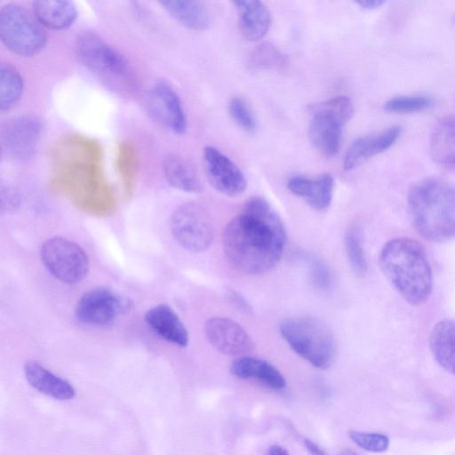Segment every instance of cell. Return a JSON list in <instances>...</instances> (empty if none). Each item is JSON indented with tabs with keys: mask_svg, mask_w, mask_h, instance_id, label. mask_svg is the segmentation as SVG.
I'll use <instances>...</instances> for the list:
<instances>
[{
	"mask_svg": "<svg viewBox=\"0 0 455 455\" xmlns=\"http://www.w3.org/2000/svg\"><path fill=\"white\" fill-rule=\"evenodd\" d=\"M286 243L283 223L263 198L253 197L226 226L223 248L230 264L248 275H260L280 261Z\"/></svg>",
	"mask_w": 455,
	"mask_h": 455,
	"instance_id": "6da1fadb",
	"label": "cell"
},
{
	"mask_svg": "<svg viewBox=\"0 0 455 455\" xmlns=\"http://www.w3.org/2000/svg\"><path fill=\"white\" fill-rule=\"evenodd\" d=\"M409 214L426 240L443 243L455 238V186L435 178L414 184L407 198Z\"/></svg>",
	"mask_w": 455,
	"mask_h": 455,
	"instance_id": "7a4b0ae2",
	"label": "cell"
},
{
	"mask_svg": "<svg viewBox=\"0 0 455 455\" xmlns=\"http://www.w3.org/2000/svg\"><path fill=\"white\" fill-rule=\"evenodd\" d=\"M380 267L399 294L411 305L429 297L432 270L424 249L416 241L400 237L388 241L379 254Z\"/></svg>",
	"mask_w": 455,
	"mask_h": 455,
	"instance_id": "3957f363",
	"label": "cell"
},
{
	"mask_svg": "<svg viewBox=\"0 0 455 455\" xmlns=\"http://www.w3.org/2000/svg\"><path fill=\"white\" fill-rule=\"evenodd\" d=\"M280 332L291 349L318 369L334 362L337 345L329 327L317 318L295 317L285 320Z\"/></svg>",
	"mask_w": 455,
	"mask_h": 455,
	"instance_id": "277c9868",
	"label": "cell"
},
{
	"mask_svg": "<svg viewBox=\"0 0 455 455\" xmlns=\"http://www.w3.org/2000/svg\"><path fill=\"white\" fill-rule=\"evenodd\" d=\"M353 111L352 101L347 96H337L312 107L309 139L322 155L333 157L339 153L344 124Z\"/></svg>",
	"mask_w": 455,
	"mask_h": 455,
	"instance_id": "5b68a950",
	"label": "cell"
},
{
	"mask_svg": "<svg viewBox=\"0 0 455 455\" xmlns=\"http://www.w3.org/2000/svg\"><path fill=\"white\" fill-rule=\"evenodd\" d=\"M0 37L13 53L30 57L46 44L44 26L34 14L17 4H6L0 9Z\"/></svg>",
	"mask_w": 455,
	"mask_h": 455,
	"instance_id": "8992f818",
	"label": "cell"
},
{
	"mask_svg": "<svg viewBox=\"0 0 455 455\" xmlns=\"http://www.w3.org/2000/svg\"><path fill=\"white\" fill-rule=\"evenodd\" d=\"M75 50L79 60L108 83L118 84L128 78L126 60L95 33H80L75 43Z\"/></svg>",
	"mask_w": 455,
	"mask_h": 455,
	"instance_id": "52a82bcc",
	"label": "cell"
},
{
	"mask_svg": "<svg viewBox=\"0 0 455 455\" xmlns=\"http://www.w3.org/2000/svg\"><path fill=\"white\" fill-rule=\"evenodd\" d=\"M40 255L46 269L62 283H78L88 273L85 251L68 239L57 236L46 240L41 246Z\"/></svg>",
	"mask_w": 455,
	"mask_h": 455,
	"instance_id": "ba28073f",
	"label": "cell"
},
{
	"mask_svg": "<svg viewBox=\"0 0 455 455\" xmlns=\"http://www.w3.org/2000/svg\"><path fill=\"white\" fill-rule=\"evenodd\" d=\"M170 228L180 246L192 252L205 251L213 239L209 215L196 203L180 205L171 216Z\"/></svg>",
	"mask_w": 455,
	"mask_h": 455,
	"instance_id": "9c48e42d",
	"label": "cell"
},
{
	"mask_svg": "<svg viewBox=\"0 0 455 455\" xmlns=\"http://www.w3.org/2000/svg\"><path fill=\"white\" fill-rule=\"evenodd\" d=\"M144 106L158 124L176 134L187 129V116L176 91L166 82L154 84L146 92Z\"/></svg>",
	"mask_w": 455,
	"mask_h": 455,
	"instance_id": "30bf717a",
	"label": "cell"
},
{
	"mask_svg": "<svg viewBox=\"0 0 455 455\" xmlns=\"http://www.w3.org/2000/svg\"><path fill=\"white\" fill-rule=\"evenodd\" d=\"M127 308V302L111 290L99 287L85 292L76 302L75 315L82 323L107 325Z\"/></svg>",
	"mask_w": 455,
	"mask_h": 455,
	"instance_id": "8fae6325",
	"label": "cell"
},
{
	"mask_svg": "<svg viewBox=\"0 0 455 455\" xmlns=\"http://www.w3.org/2000/svg\"><path fill=\"white\" fill-rule=\"evenodd\" d=\"M42 134L40 120L31 115H22L9 119L2 129L3 147L10 156L25 160L32 156Z\"/></svg>",
	"mask_w": 455,
	"mask_h": 455,
	"instance_id": "7c38bea8",
	"label": "cell"
},
{
	"mask_svg": "<svg viewBox=\"0 0 455 455\" xmlns=\"http://www.w3.org/2000/svg\"><path fill=\"white\" fill-rule=\"evenodd\" d=\"M204 163L207 178L219 192L228 196H237L246 189V180L240 168L218 148H204Z\"/></svg>",
	"mask_w": 455,
	"mask_h": 455,
	"instance_id": "4fadbf2b",
	"label": "cell"
},
{
	"mask_svg": "<svg viewBox=\"0 0 455 455\" xmlns=\"http://www.w3.org/2000/svg\"><path fill=\"white\" fill-rule=\"evenodd\" d=\"M204 333L210 344L225 355H240L253 349V342L246 331L229 318H210L204 324Z\"/></svg>",
	"mask_w": 455,
	"mask_h": 455,
	"instance_id": "5bb4252c",
	"label": "cell"
},
{
	"mask_svg": "<svg viewBox=\"0 0 455 455\" xmlns=\"http://www.w3.org/2000/svg\"><path fill=\"white\" fill-rule=\"evenodd\" d=\"M401 128L392 126L376 133L360 137L347 148L343 166L347 171L353 170L371 157L390 148L399 138Z\"/></svg>",
	"mask_w": 455,
	"mask_h": 455,
	"instance_id": "9a60e30c",
	"label": "cell"
},
{
	"mask_svg": "<svg viewBox=\"0 0 455 455\" xmlns=\"http://www.w3.org/2000/svg\"><path fill=\"white\" fill-rule=\"evenodd\" d=\"M287 188L294 195L300 196L315 210H327L331 203L334 179L329 173L315 179L295 176L289 180Z\"/></svg>",
	"mask_w": 455,
	"mask_h": 455,
	"instance_id": "2e32d148",
	"label": "cell"
},
{
	"mask_svg": "<svg viewBox=\"0 0 455 455\" xmlns=\"http://www.w3.org/2000/svg\"><path fill=\"white\" fill-rule=\"evenodd\" d=\"M148 325L159 337L178 347H186L188 333L179 315L165 304L156 305L145 315Z\"/></svg>",
	"mask_w": 455,
	"mask_h": 455,
	"instance_id": "e0dca14e",
	"label": "cell"
},
{
	"mask_svg": "<svg viewBox=\"0 0 455 455\" xmlns=\"http://www.w3.org/2000/svg\"><path fill=\"white\" fill-rule=\"evenodd\" d=\"M238 13L239 28L249 41H259L267 33L271 25V13L260 1L237 0L234 2Z\"/></svg>",
	"mask_w": 455,
	"mask_h": 455,
	"instance_id": "ac0fdd59",
	"label": "cell"
},
{
	"mask_svg": "<svg viewBox=\"0 0 455 455\" xmlns=\"http://www.w3.org/2000/svg\"><path fill=\"white\" fill-rule=\"evenodd\" d=\"M25 377L35 389L57 400H69L75 396V389L66 379L58 377L36 361L24 365Z\"/></svg>",
	"mask_w": 455,
	"mask_h": 455,
	"instance_id": "d6986e66",
	"label": "cell"
},
{
	"mask_svg": "<svg viewBox=\"0 0 455 455\" xmlns=\"http://www.w3.org/2000/svg\"><path fill=\"white\" fill-rule=\"evenodd\" d=\"M230 372L243 379H254L275 390L286 385L283 374L268 362L252 356H242L230 365Z\"/></svg>",
	"mask_w": 455,
	"mask_h": 455,
	"instance_id": "ffe728a7",
	"label": "cell"
},
{
	"mask_svg": "<svg viewBox=\"0 0 455 455\" xmlns=\"http://www.w3.org/2000/svg\"><path fill=\"white\" fill-rule=\"evenodd\" d=\"M429 347L435 361L455 375V321L444 319L432 328Z\"/></svg>",
	"mask_w": 455,
	"mask_h": 455,
	"instance_id": "44dd1931",
	"label": "cell"
},
{
	"mask_svg": "<svg viewBox=\"0 0 455 455\" xmlns=\"http://www.w3.org/2000/svg\"><path fill=\"white\" fill-rule=\"evenodd\" d=\"M32 9L38 21L44 27L52 30L68 29L77 17L76 7L70 1H34Z\"/></svg>",
	"mask_w": 455,
	"mask_h": 455,
	"instance_id": "7402d4cb",
	"label": "cell"
},
{
	"mask_svg": "<svg viewBox=\"0 0 455 455\" xmlns=\"http://www.w3.org/2000/svg\"><path fill=\"white\" fill-rule=\"evenodd\" d=\"M159 4L173 19L190 29L204 30L211 25L212 14L204 2L171 0Z\"/></svg>",
	"mask_w": 455,
	"mask_h": 455,
	"instance_id": "603a6c76",
	"label": "cell"
},
{
	"mask_svg": "<svg viewBox=\"0 0 455 455\" xmlns=\"http://www.w3.org/2000/svg\"><path fill=\"white\" fill-rule=\"evenodd\" d=\"M163 171L167 182L174 188L188 193L202 190V183L195 168L182 156L168 155L164 159Z\"/></svg>",
	"mask_w": 455,
	"mask_h": 455,
	"instance_id": "cb8c5ba5",
	"label": "cell"
},
{
	"mask_svg": "<svg viewBox=\"0 0 455 455\" xmlns=\"http://www.w3.org/2000/svg\"><path fill=\"white\" fill-rule=\"evenodd\" d=\"M433 159L444 167H455V116L438 123L430 138Z\"/></svg>",
	"mask_w": 455,
	"mask_h": 455,
	"instance_id": "d4e9b609",
	"label": "cell"
},
{
	"mask_svg": "<svg viewBox=\"0 0 455 455\" xmlns=\"http://www.w3.org/2000/svg\"><path fill=\"white\" fill-rule=\"evenodd\" d=\"M24 82L20 72L8 63L0 66V108H12L22 96Z\"/></svg>",
	"mask_w": 455,
	"mask_h": 455,
	"instance_id": "484cf974",
	"label": "cell"
},
{
	"mask_svg": "<svg viewBox=\"0 0 455 455\" xmlns=\"http://www.w3.org/2000/svg\"><path fill=\"white\" fill-rule=\"evenodd\" d=\"M283 64L284 57L271 43H263L257 46L248 60V68L254 72L279 68Z\"/></svg>",
	"mask_w": 455,
	"mask_h": 455,
	"instance_id": "4316f807",
	"label": "cell"
},
{
	"mask_svg": "<svg viewBox=\"0 0 455 455\" xmlns=\"http://www.w3.org/2000/svg\"><path fill=\"white\" fill-rule=\"evenodd\" d=\"M345 247L349 263L355 273L363 275L367 270V262L356 228H351L345 236Z\"/></svg>",
	"mask_w": 455,
	"mask_h": 455,
	"instance_id": "83f0119b",
	"label": "cell"
},
{
	"mask_svg": "<svg viewBox=\"0 0 455 455\" xmlns=\"http://www.w3.org/2000/svg\"><path fill=\"white\" fill-rule=\"evenodd\" d=\"M433 105V100L427 96H399L390 99L385 108L395 113H411L424 110Z\"/></svg>",
	"mask_w": 455,
	"mask_h": 455,
	"instance_id": "f1b7e54d",
	"label": "cell"
},
{
	"mask_svg": "<svg viewBox=\"0 0 455 455\" xmlns=\"http://www.w3.org/2000/svg\"><path fill=\"white\" fill-rule=\"evenodd\" d=\"M228 108L231 118L239 127L250 132L255 130V117L243 100L241 98H233L229 100Z\"/></svg>",
	"mask_w": 455,
	"mask_h": 455,
	"instance_id": "f546056e",
	"label": "cell"
},
{
	"mask_svg": "<svg viewBox=\"0 0 455 455\" xmlns=\"http://www.w3.org/2000/svg\"><path fill=\"white\" fill-rule=\"evenodd\" d=\"M350 439L362 449L371 452H383L389 445V439L379 433L349 432Z\"/></svg>",
	"mask_w": 455,
	"mask_h": 455,
	"instance_id": "4dcf8cb0",
	"label": "cell"
},
{
	"mask_svg": "<svg viewBox=\"0 0 455 455\" xmlns=\"http://www.w3.org/2000/svg\"><path fill=\"white\" fill-rule=\"evenodd\" d=\"M311 280L320 288L326 289L331 283V275L328 267L321 261H314L311 266Z\"/></svg>",
	"mask_w": 455,
	"mask_h": 455,
	"instance_id": "1f68e13d",
	"label": "cell"
},
{
	"mask_svg": "<svg viewBox=\"0 0 455 455\" xmlns=\"http://www.w3.org/2000/svg\"><path fill=\"white\" fill-rule=\"evenodd\" d=\"M304 444L311 455H328L318 444L310 439H305Z\"/></svg>",
	"mask_w": 455,
	"mask_h": 455,
	"instance_id": "d6a6232c",
	"label": "cell"
},
{
	"mask_svg": "<svg viewBox=\"0 0 455 455\" xmlns=\"http://www.w3.org/2000/svg\"><path fill=\"white\" fill-rule=\"evenodd\" d=\"M385 2L382 0H361L357 1L356 4L364 9H375L382 5Z\"/></svg>",
	"mask_w": 455,
	"mask_h": 455,
	"instance_id": "836d02e7",
	"label": "cell"
},
{
	"mask_svg": "<svg viewBox=\"0 0 455 455\" xmlns=\"http://www.w3.org/2000/svg\"><path fill=\"white\" fill-rule=\"evenodd\" d=\"M268 455H289L287 451L279 445H273L268 451Z\"/></svg>",
	"mask_w": 455,
	"mask_h": 455,
	"instance_id": "e575fe53",
	"label": "cell"
},
{
	"mask_svg": "<svg viewBox=\"0 0 455 455\" xmlns=\"http://www.w3.org/2000/svg\"><path fill=\"white\" fill-rule=\"evenodd\" d=\"M338 455H357V454L355 452H354L353 451L344 450L340 453H339Z\"/></svg>",
	"mask_w": 455,
	"mask_h": 455,
	"instance_id": "d590c367",
	"label": "cell"
}]
</instances>
